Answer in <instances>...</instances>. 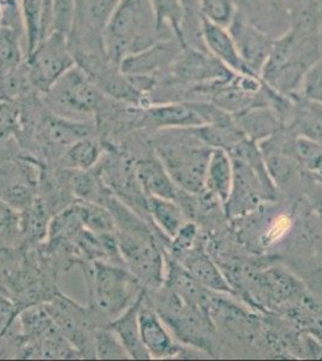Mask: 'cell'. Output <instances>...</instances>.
Here are the masks:
<instances>
[{"label": "cell", "instance_id": "obj_22", "mask_svg": "<svg viewBox=\"0 0 322 361\" xmlns=\"http://www.w3.org/2000/svg\"><path fill=\"white\" fill-rule=\"evenodd\" d=\"M135 170L148 197H163L177 202L182 190L175 185L159 157L149 154L135 159Z\"/></svg>", "mask_w": 322, "mask_h": 361}, {"label": "cell", "instance_id": "obj_12", "mask_svg": "<svg viewBox=\"0 0 322 361\" xmlns=\"http://www.w3.org/2000/svg\"><path fill=\"white\" fill-rule=\"evenodd\" d=\"M184 47L175 37L163 39L146 49L129 54L119 63V69L127 76H151L163 74L175 62Z\"/></svg>", "mask_w": 322, "mask_h": 361}, {"label": "cell", "instance_id": "obj_19", "mask_svg": "<svg viewBox=\"0 0 322 361\" xmlns=\"http://www.w3.org/2000/svg\"><path fill=\"white\" fill-rule=\"evenodd\" d=\"M163 284L171 289L175 295L180 296L185 304L209 310L212 290L204 288L197 279H194L166 250Z\"/></svg>", "mask_w": 322, "mask_h": 361}, {"label": "cell", "instance_id": "obj_7", "mask_svg": "<svg viewBox=\"0 0 322 361\" xmlns=\"http://www.w3.org/2000/svg\"><path fill=\"white\" fill-rule=\"evenodd\" d=\"M45 95L46 103L54 114L82 122L97 114L104 93L81 66H75Z\"/></svg>", "mask_w": 322, "mask_h": 361}, {"label": "cell", "instance_id": "obj_35", "mask_svg": "<svg viewBox=\"0 0 322 361\" xmlns=\"http://www.w3.org/2000/svg\"><path fill=\"white\" fill-rule=\"evenodd\" d=\"M202 17L228 28L237 13L236 0H199Z\"/></svg>", "mask_w": 322, "mask_h": 361}, {"label": "cell", "instance_id": "obj_40", "mask_svg": "<svg viewBox=\"0 0 322 361\" xmlns=\"http://www.w3.org/2000/svg\"><path fill=\"white\" fill-rule=\"evenodd\" d=\"M299 93L322 104V59L308 73Z\"/></svg>", "mask_w": 322, "mask_h": 361}, {"label": "cell", "instance_id": "obj_28", "mask_svg": "<svg viewBox=\"0 0 322 361\" xmlns=\"http://www.w3.org/2000/svg\"><path fill=\"white\" fill-rule=\"evenodd\" d=\"M233 159L228 153L221 148H213L206 171V190L219 202L228 200L233 187Z\"/></svg>", "mask_w": 322, "mask_h": 361}, {"label": "cell", "instance_id": "obj_34", "mask_svg": "<svg viewBox=\"0 0 322 361\" xmlns=\"http://www.w3.org/2000/svg\"><path fill=\"white\" fill-rule=\"evenodd\" d=\"M94 345L97 359H130L120 340L107 324L99 325L95 329Z\"/></svg>", "mask_w": 322, "mask_h": 361}, {"label": "cell", "instance_id": "obj_26", "mask_svg": "<svg viewBox=\"0 0 322 361\" xmlns=\"http://www.w3.org/2000/svg\"><path fill=\"white\" fill-rule=\"evenodd\" d=\"M282 317L303 333L322 341V296L306 289Z\"/></svg>", "mask_w": 322, "mask_h": 361}, {"label": "cell", "instance_id": "obj_32", "mask_svg": "<svg viewBox=\"0 0 322 361\" xmlns=\"http://www.w3.org/2000/svg\"><path fill=\"white\" fill-rule=\"evenodd\" d=\"M20 62L22 52L16 33L8 27H0V81L13 76Z\"/></svg>", "mask_w": 322, "mask_h": 361}, {"label": "cell", "instance_id": "obj_42", "mask_svg": "<svg viewBox=\"0 0 322 361\" xmlns=\"http://www.w3.org/2000/svg\"><path fill=\"white\" fill-rule=\"evenodd\" d=\"M18 110L10 102H0V140L18 129Z\"/></svg>", "mask_w": 322, "mask_h": 361}, {"label": "cell", "instance_id": "obj_37", "mask_svg": "<svg viewBox=\"0 0 322 361\" xmlns=\"http://www.w3.org/2000/svg\"><path fill=\"white\" fill-rule=\"evenodd\" d=\"M298 159L303 170L322 187V147L304 140L298 146Z\"/></svg>", "mask_w": 322, "mask_h": 361}, {"label": "cell", "instance_id": "obj_5", "mask_svg": "<svg viewBox=\"0 0 322 361\" xmlns=\"http://www.w3.org/2000/svg\"><path fill=\"white\" fill-rule=\"evenodd\" d=\"M147 296L155 312L175 340L192 348L213 353L216 328L207 308L185 304L163 284L156 289H147Z\"/></svg>", "mask_w": 322, "mask_h": 361}, {"label": "cell", "instance_id": "obj_16", "mask_svg": "<svg viewBox=\"0 0 322 361\" xmlns=\"http://www.w3.org/2000/svg\"><path fill=\"white\" fill-rule=\"evenodd\" d=\"M139 323L142 343L151 359H168L177 357L183 352V348L175 342L168 326L163 324L158 313L155 312L148 300L147 289L144 290L140 306Z\"/></svg>", "mask_w": 322, "mask_h": 361}, {"label": "cell", "instance_id": "obj_21", "mask_svg": "<svg viewBox=\"0 0 322 361\" xmlns=\"http://www.w3.org/2000/svg\"><path fill=\"white\" fill-rule=\"evenodd\" d=\"M285 127L322 147V104L301 93L291 95V111Z\"/></svg>", "mask_w": 322, "mask_h": 361}, {"label": "cell", "instance_id": "obj_9", "mask_svg": "<svg viewBox=\"0 0 322 361\" xmlns=\"http://www.w3.org/2000/svg\"><path fill=\"white\" fill-rule=\"evenodd\" d=\"M42 306L81 357L97 359L94 335L99 324L89 307H83L59 292Z\"/></svg>", "mask_w": 322, "mask_h": 361}, {"label": "cell", "instance_id": "obj_4", "mask_svg": "<svg viewBox=\"0 0 322 361\" xmlns=\"http://www.w3.org/2000/svg\"><path fill=\"white\" fill-rule=\"evenodd\" d=\"M89 286L90 311L99 325L109 324L137 300L143 286L124 265L109 262L82 264Z\"/></svg>", "mask_w": 322, "mask_h": 361}, {"label": "cell", "instance_id": "obj_18", "mask_svg": "<svg viewBox=\"0 0 322 361\" xmlns=\"http://www.w3.org/2000/svg\"><path fill=\"white\" fill-rule=\"evenodd\" d=\"M175 259L204 288L212 292L226 293L235 295L233 287L228 283L219 265L213 260L212 257L204 248V243L200 238L190 250L175 257Z\"/></svg>", "mask_w": 322, "mask_h": 361}, {"label": "cell", "instance_id": "obj_33", "mask_svg": "<svg viewBox=\"0 0 322 361\" xmlns=\"http://www.w3.org/2000/svg\"><path fill=\"white\" fill-rule=\"evenodd\" d=\"M74 204L85 228L95 234L114 233L113 217L105 206L80 200H76Z\"/></svg>", "mask_w": 322, "mask_h": 361}, {"label": "cell", "instance_id": "obj_27", "mask_svg": "<svg viewBox=\"0 0 322 361\" xmlns=\"http://www.w3.org/2000/svg\"><path fill=\"white\" fill-rule=\"evenodd\" d=\"M51 211L46 202L37 195L30 205L20 211V234L27 246L45 243L49 234Z\"/></svg>", "mask_w": 322, "mask_h": 361}, {"label": "cell", "instance_id": "obj_3", "mask_svg": "<svg viewBox=\"0 0 322 361\" xmlns=\"http://www.w3.org/2000/svg\"><path fill=\"white\" fill-rule=\"evenodd\" d=\"M321 59V35L298 33L290 29L283 37L274 39L262 69V81L279 94H297L308 73Z\"/></svg>", "mask_w": 322, "mask_h": 361}, {"label": "cell", "instance_id": "obj_24", "mask_svg": "<svg viewBox=\"0 0 322 361\" xmlns=\"http://www.w3.org/2000/svg\"><path fill=\"white\" fill-rule=\"evenodd\" d=\"M233 117L242 133L257 144L285 127L282 116L269 105L253 107Z\"/></svg>", "mask_w": 322, "mask_h": 361}, {"label": "cell", "instance_id": "obj_6", "mask_svg": "<svg viewBox=\"0 0 322 361\" xmlns=\"http://www.w3.org/2000/svg\"><path fill=\"white\" fill-rule=\"evenodd\" d=\"M233 159V180L228 200L223 204L228 219L236 221L257 212L264 202L277 199V187L265 165H253L245 160Z\"/></svg>", "mask_w": 322, "mask_h": 361}, {"label": "cell", "instance_id": "obj_36", "mask_svg": "<svg viewBox=\"0 0 322 361\" xmlns=\"http://www.w3.org/2000/svg\"><path fill=\"white\" fill-rule=\"evenodd\" d=\"M16 240H20V211L0 197V245L8 247Z\"/></svg>", "mask_w": 322, "mask_h": 361}, {"label": "cell", "instance_id": "obj_43", "mask_svg": "<svg viewBox=\"0 0 322 361\" xmlns=\"http://www.w3.org/2000/svg\"><path fill=\"white\" fill-rule=\"evenodd\" d=\"M87 0H75V8H76V20L78 17L85 15V8H86Z\"/></svg>", "mask_w": 322, "mask_h": 361}, {"label": "cell", "instance_id": "obj_11", "mask_svg": "<svg viewBox=\"0 0 322 361\" xmlns=\"http://www.w3.org/2000/svg\"><path fill=\"white\" fill-rule=\"evenodd\" d=\"M228 30L249 69L261 78L274 39L252 25L238 8Z\"/></svg>", "mask_w": 322, "mask_h": 361}, {"label": "cell", "instance_id": "obj_2", "mask_svg": "<svg viewBox=\"0 0 322 361\" xmlns=\"http://www.w3.org/2000/svg\"><path fill=\"white\" fill-rule=\"evenodd\" d=\"M212 147L201 139L196 128L163 129L154 140L159 157L175 185L185 193H206V171Z\"/></svg>", "mask_w": 322, "mask_h": 361}, {"label": "cell", "instance_id": "obj_17", "mask_svg": "<svg viewBox=\"0 0 322 361\" xmlns=\"http://www.w3.org/2000/svg\"><path fill=\"white\" fill-rule=\"evenodd\" d=\"M237 8L257 29L278 39L291 28L286 0H236Z\"/></svg>", "mask_w": 322, "mask_h": 361}, {"label": "cell", "instance_id": "obj_44", "mask_svg": "<svg viewBox=\"0 0 322 361\" xmlns=\"http://www.w3.org/2000/svg\"><path fill=\"white\" fill-rule=\"evenodd\" d=\"M316 211H318V218L321 221L322 224V197L318 202V206H316Z\"/></svg>", "mask_w": 322, "mask_h": 361}, {"label": "cell", "instance_id": "obj_13", "mask_svg": "<svg viewBox=\"0 0 322 361\" xmlns=\"http://www.w3.org/2000/svg\"><path fill=\"white\" fill-rule=\"evenodd\" d=\"M93 133L94 128L90 124L66 118L56 114L45 116L37 127V135L41 147L45 149V156H54L52 153H57L58 159L70 146L80 140L94 136Z\"/></svg>", "mask_w": 322, "mask_h": 361}, {"label": "cell", "instance_id": "obj_14", "mask_svg": "<svg viewBox=\"0 0 322 361\" xmlns=\"http://www.w3.org/2000/svg\"><path fill=\"white\" fill-rule=\"evenodd\" d=\"M137 126L163 130L173 128L201 127L204 126V122L196 102H168L142 107Z\"/></svg>", "mask_w": 322, "mask_h": 361}, {"label": "cell", "instance_id": "obj_25", "mask_svg": "<svg viewBox=\"0 0 322 361\" xmlns=\"http://www.w3.org/2000/svg\"><path fill=\"white\" fill-rule=\"evenodd\" d=\"M27 47L30 54L52 32L54 0H20Z\"/></svg>", "mask_w": 322, "mask_h": 361}, {"label": "cell", "instance_id": "obj_10", "mask_svg": "<svg viewBox=\"0 0 322 361\" xmlns=\"http://www.w3.org/2000/svg\"><path fill=\"white\" fill-rule=\"evenodd\" d=\"M41 165L37 160L20 157L0 163V197L15 209H25L37 197Z\"/></svg>", "mask_w": 322, "mask_h": 361}, {"label": "cell", "instance_id": "obj_41", "mask_svg": "<svg viewBox=\"0 0 322 361\" xmlns=\"http://www.w3.org/2000/svg\"><path fill=\"white\" fill-rule=\"evenodd\" d=\"M20 314V308L13 299L0 292V337L4 336Z\"/></svg>", "mask_w": 322, "mask_h": 361}, {"label": "cell", "instance_id": "obj_23", "mask_svg": "<svg viewBox=\"0 0 322 361\" xmlns=\"http://www.w3.org/2000/svg\"><path fill=\"white\" fill-rule=\"evenodd\" d=\"M146 288H143L137 300L130 307L125 310L116 319L111 320L109 328L118 337L130 359L136 360H148L151 359L147 349L144 348L140 331L139 311Z\"/></svg>", "mask_w": 322, "mask_h": 361}, {"label": "cell", "instance_id": "obj_29", "mask_svg": "<svg viewBox=\"0 0 322 361\" xmlns=\"http://www.w3.org/2000/svg\"><path fill=\"white\" fill-rule=\"evenodd\" d=\"M148 212L153 226L168 240H171L188 222L182 206L170 199L148 197Z\"/></svg>", "mask_w": 322, "mask_h": 361}, {"label": "cell", "instance_id": "obj_20", "mask_svg": "<svg viewBox=\"0 0 322 361\" xmlns=\"http://www.w3.org/2000/svg\"><path fill=\"white\" fill-rule=\"evenodd\" d=\"M202 37H204L206 49L221 64H224L228 70H231L237 75L257 76L252 70L249 69L248 66L242 59L241 54L237 49L236 44L233 42L231 34L228 33V28L214 25L212 22L207 21L206 18H204Z\"/></svg>", "mask_w": 322, "mask_h": 361}, {"label": "cell", "instance_id": "obj_38", "mask_svg": "<svg viewBox=\"0 0 322 361\" xmlns=\"http://www.w3.org/2000/svg\"><path fill=\"white\" fill-rule=\"evenodd\" d=\"M122 0H87L85 15L97 29H105Z\"/></svg>", "mask_w": 322, "mask_h": 361}, {"label": "cell", "instance_id": "obj_8", "mask_svg": "<svg viewBox=\"0 0 322 361\" xmlns=\"http://www.w3.org/2000/svg\"><path fill=\"white\" fill-rule=\"evenodd\" d=\"M75 66L76 58L68 46V35L54 30L28 54L25 73L29 85L45 94Z\"/></svg>", "mask_w": 322, "mask_h": 361}, {"label": "cell", "instance_id": "obj_30", "mask_svg": "<svg viewBox=\"0 0 322 361\" xmlns=\"http://www.w3.org/2000/svg\"><path fill=\"white\" fill-rule=\"evenodd\" d=\"M105 146L94 136L80 140L70 146L58 159L59 166L71 171H86L94 168L104 156Z\"/></svg>", "mask_w": 322, "mask_h": 361}, {"label": "cell", "instance_id": "obj_39", "mask_svg": "<svg viewBox=\"0 0 322 361\" xmlns=\"http://www.w3.org/2000/svg\"><path fill=\"white\" fill-rule=\"evenodd\" d=\"M76 22L75 0H54V21L52 32L57 30L69 35Z\"/></svg>", "mask_w": 322, "mask_h": 361}, {"label": "cell", "instance_id": "obj_15", "mask_svg": "<svg viewBox=\"0 0 322 361\" xmlns=\"http://www.w3.org/2000/svg\"><path fill=\"white\" fill-rule=\"evenodd\" d=\"M219 294L213 292L209 302V316L216 328L241 340L252 341L260 336L264 329L260 317L254 316Z\"/></svg>", "mask_w": 322, "mask_h": 361}, {"label": "cell", "instance_id": "obj_1", "mask_svg": "<svg viewBox=\"0 0 322 361\" xmlns=\"http://www.w3.org/2000/svg\"><path fill=\"white\" fill-rule=\"evenodd\" d=\"M104 206L113 217L114 235L124 265L143 287H161L165 271V243L159 241L151 223L120 202L114 194L107 197Z\"/></svg>", "mask_w": 322, "mask_h": 361}, {"label": "cell", "instance_id": "obj_31", "mask_svg": "<svg viewBox=\"0 0 322 361\" xmlns=\"http://www.w3.org/2000/svg\"><path fill=\"white\" fill-rule=\"evenodd\" d=\"M154 15L156 32L168 29L183 46L182 40V4L180 0H149Z\"/></svg>", "mask_w": 322, "mask_h": 361}]
</instances>
